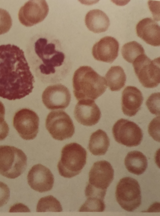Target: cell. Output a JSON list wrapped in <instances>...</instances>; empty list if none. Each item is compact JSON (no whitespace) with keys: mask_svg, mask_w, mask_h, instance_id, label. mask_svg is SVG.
<instances>
[{"mask_svg":"<svg viewBox=\"0 0 160 216\" xmlns=\"http://www.w3.org/2000/svg\"><path fill=\"white\" fill-rule=\"evenodd\" d=\"M123 58L128 62L132 63L139 56L145 54L144 50L142 46L135 41L125 44L121 49Z\"/></svg>","mask_w":160,"mask_h":216,"instance_id":"obj_23","label":"cell"},{"mask_svg":"<svg viewBox=\"0 0 160 216\" xmlns=\"http://www.w3.org/2000/svg\"><path fill=\"white\" fill-rule=\"evenodd\" d=\"M8 125L5 120L4 117H0V141L4 140L9 132Z\"/></svg>","mask_w":160,"mask_h":216,"instance_id":"obj_30","label":"cell"},{"mask_svg":"<svg viewBox=\"0 0 160 216\" xmlns=\"http://www.w3.org/2000/svg\"><path fill=\"white\" fill-rule=\"evenodd\" d=\"M160 117L154 118L150 123L148 127L149 135L155 140L159 142Z\"/></svg>","mask_w":160,"mask_h":216,"instance_id":"obj_28","label":"cell"},{"mask_svg":"<svg viewBox=\"0 0 160 216\" xmlns=\"http://www.w3.org/2000/svg\"><path fill=\"white\" fill-rule=\"evenodd\" d=\"M85 22L88 29L95 33L106 31L110 24L109 19L107 15L98 9L89 11L86 15Z\"/></svg>","mask_w":160,"mask_h":216,"instance_id":"obj_19","label":"cell"},{"mask_svg":"<svg viewBox=\"0 0 160 216\" xmlns=\"http://www.w3.org/2000/svg\"><path fill=\"white\" fill-rule=\"evenodd\" d=\"M115 194L119 205L127 211L132 212L141 204L140 185L133 178L125 177L121 179L116 186Z\"/></svg>","mask_w":160,"mask_h":216,"instance_id":"obj_6","label":"cell"},{"mask_svg":"<svg viewBox=\"0 0 160 216\" xmlns=\"http://www.w3.org/2000/svg\"><path fill=\"white\" fill-rule=\"evenodd\" d=\"M114 170L111 164L106 160L94 163L89 173L88 184L95 189L107 191L114 178Z\"/></svg>","mask_w":160,"mask_h":216,"instance_id":"obj_13","label":"cell"},{"mask_svg":"<svg viewBox=\"0 0 160 216\" xmlns=\"http://www.w3.org/2000/svg\"><path fill=\"white\" fill-rule=\"evenodd\" d=\"M62 210L59 201L52 195L41 198L38 203L37 212H61Z\"/></svg>","mask_w":160,"mask_h":216,"instance_id":"obj_24","label":"cell"},{"mask_svg":"<svg viewBox=\"0 0 160 216\" xmlns=\"http://www.w3.org/2000/svg\"><path fill=\"white\" fill-rule=\"evenodd\" d=\"M48 12V6L45 0H29L20 9L18 19L23 25L31 27L42 21Z\"/></svg>","mask_w":160,"mask_h":216,"instance_id":"obj_11","label":"cell"},{"mask_svg":"<svg viewBox=\"0 0 160 216\" xmlns=\"http://www.w3.org/2000/svg\"><path fill=\"white\" fill-rule=\"evenodd\" d=\"M27 180L30 187L40 193L50 190L54 182L53 175L50 170L41 164L32 167L28 172Z\"/></svg>","mask_w":160,"mask_h":216,"instance_id":"obj_14","label":"cell"},{"mask_svg":"<svg viewBox=\"0 0 160 216\" xmlns=\"http://www.w3.org/2000/svg\"><path fill=\"white\" fill-rule=\"evenodd\" d=\"M73 93L78 101L94 100L106 91L104 78L88 66H80L75 71L72 78Z\"/></svg>","mask_w":160,"mask_h":216,"instance_id":"obj_2","label":"cell"},{"mask_svg":"<svg viewBox=\"0 0 160 216\" xmlns=\"http://www.w3.org/2000/svg\"><path fill=\"white\" fill-rule=\"evenodd\" d=\"M107 85L112 91H120L125 85L126 76L123 69L119 66H112L105 75Z\"/></svg>","mask_w":160,"mask_h":216,"instance_id":"obj_22","label":"cell"},{"mask_svg":"<svg viewBox=\"0 0 160 216\" xmlns=\"http://www.w3.org/2000/svg\"><path fill=\"white\" fill-rule=\"evenodd\" d=\"M112 133L116 141L127 147L137 146L142 139V132L140 127L134 122L122 118L114 124Z\"/></svg>","mask_w":160,"mask_h":216,"instance_id":"obj_9","label":"cell"},{"mask_svg":"<svg viewBox=\"0 0 160 216\" xmlns=\"http://www.w3.org/2000/svg\"><path fill=\"white\" fill-rule=\"evenodd\" d=\"M137 36L146 43L153 46L160 45V26L151 18L140 21L136 26Z\"/></svg>","mask_w":160,"mask_h":216,"instance_id":"obj_18","label":"cell"},{"mask_svg":"<svg viewBox=\"0 0 160 216\" xmlns=\"http://www.w3.org/2000/svg\"><path fill=\"white\" fill-rule=\"evenodd\" d=\"M109 145V139L106 133L101 129H98L91 135L88 149L93 155H102L106 154Z\"/></svg>","mask_w":160,"mask_h":216,"instance_id":"obj_21","label":"cell"},{"mask_svg":"<svg viewBox=\"0 0 160 216\" xmlns=\"http://www.w3.org/2000/svg\"><path fill=\"white\" fill-rule=\"evenodd\" d=\"M146 104L151 113L159 116L160 92L152 94L146 101Z\"/></svg>","mask_w":160,"mask_h":216,"instance_id":"obj_26","label":"cell"},{"mask_svg":"<svg viewBox=\"0 0 160 216\" xmlns=\"http://www.w3.org/2000/svg\"><path fill=\"white\" fill-rule=\"evenodd\" d=\"M74 113L77 121L86 126L97 124L101 116L98 107L94 100L90 99L79 101L75 107Z\"/></svg>","mask_w":160,"mask_h":216,"instance_id":"obj_15","label":"cell"},{"mask_svg":"<svg viewBox=\"0 0 160 216\" xmlns=\"http://www.w3.org/2000/svg\"><path fill=\"white\" fill-rule=\"evenodd\" d=\"M10 191L8 185L0 181V207L6 204L9 199Z\"/></svg>","mask_w":160,"mask_h":216,"instance_id":"obj_29","label":"cell"},{"mask_svg":"<svg viewBox=\"0 0 160 216\" xmlns=\"http://www.w3.org/2000/svg\"><path fill=\"white\" fill-rule=\"evenodd\" d=\"M27 166V157L21 149L9 145H0V174L14 179L22 174Z\"/></svg>","mask_w":160,"mask_h":216,"instance_id":"obj_5","label":"cell"},{"mask_svg":"<svg viewBox=\"0 0 160 216\" xmlns=\"http://www.w3.org/2000/svg\"><path fill=\"white\" fill-rule=\"evenodd\" d=\"M87 197V199L80 207L79 212H102L105 210L104 199L96 196Z\"/></svg>","mask_w":160,"mask_h":216,"instance_id":"obj_25","label":"cell"},{"mask_svg":"<svg viewBox=\"0 0 160 216\" xmlns=\"http://www.w3.org/2000/svg\"><path fill=\"white\" fill-rule=\"evenodd\" d=\"M143 97L140 91L132 86L126 87L122 92V109L123 114L131 117L136 115L140 109Z\"/></svg>","mask_w":160,"mask_h":216,"instance_id":"obj_17","label":"cell"},{"mask_svg":"<svg viewBox=\"0 0 160 216\" xmlns=\"http://www.w3.org/2000/svg\"><path fill=\"white\" fill-rule=\"evenodd\" d=\"M12 24V19L8 12L0 8V35L8 32Z\"/></svg>","mask_w":160,"mask_h":216,"instance_id":"obj_27","label":"cell"},{"mask_svg":"<svg viewBox=\"0 0 160 216\" xmlns=\"http://www.w3.org/2000/svg\"><path fill=\"white\" fill-rule=\"evenodd\" d=\"M139 82L147 88L157 87L160 83V58L151 60L145 54L138 56L132 63Z\"/></svg>","mask_w":160,"mask_h":216,"instance_id":"obj_7","label":"cell"},{"mask_svg":"<svg viewBox=\"0 0 160 216\" xmlns=\"http://www.w3.org/2000/svg\"><path fill=\"white\" fill-rule=\"evenodd\" d=\"M87 152L76 143L65 145L62 148L57 167L59 174L70 178L78 174L86 163Z\"/></svg>","mask_w":160,"mask_h":216,"instance_id":"obj_3","label":"cell"},{"mask_svg":"<svg viewBox=\"0 0 160 216\" xmlns=\"http://www.w3.org/2000/svg\"><path fill=\"white\" fill-rule=\"evenodd\" d=\"M119 43L114 37L107 36L93 46L92 54L96 60L111 63L118 56Z\"/></svg>","mask_w":160,"mask_h":216,"instance_id":"obj_16","label":"cell"},{"mask_svg":"<svg viewBox=\"0 0 160 216\" xmlns=\"http://www.w3.org/2000/svg\"><path fill=\"white\" fill-rule=\"evenodd\" d=\"M34 51L40 60L38 66L40 73L44 76H53L56 68L61 66L64 61V53L56 50L55 44L48 43L45 38H40L34 44Z\"/></svg>","mask_w":160,"mask_h":216,"instance_id":"obj_4","label":"cell"},{"mask_svg":"<svg viewBox=\"0 0 160 216\" xmlns=\"http://www.w3.org/2000/svg\"><path fill=\"white\" fill-rule=\"evenodd\" d=\"M34 77L23 50L17 46H0V97L9 100L32 92Z\"/></svg>","mask_w":160,"mask_h":216,"instance_id":"obj_1","label":"cell"},{"mask_svg":"<svg viewBox=\"0 0 160 216\" xmlns=\"http://www.w3.org/2000/svg\"><path fill=\"white\" fill-rule=\"evenodd\" d=\"M71 95L68 89L61 84L48 86L43 91L42 100L48 109H64L69 106Z\"/></svg>","mask_w":160,"mask_h":216,"instance_id":"obj_12","label":"cell"},{"mask_svg":"<svg viewBox=\"0 0 160 216\" xmlns=\"http://www.w3.org/2000/svg\"><path fill=\"white\" fill-rule=\"evenodd\" d=\"M39 120L38 116L34 111L23 108L15 113L13 125L22 138L32 140L36 137L38 133Z\"/></svg>","mask_w":160,"mask_h":216,"instance_id":"obj_10","label":"cell"},{"mask_svg":"<svg viewBox=\"0 0 160 216\" xmlns=\"http://www.w3.org/2000/svg\"><path fill=\"white\" fill-rule=\"evenodd\" d=\"M45 126L52 137L58 140L71 138L75 132V127L72 119L62 110L50 112L46 118Z\"/></svg>","mask_w":160,"mask_h":216,"instance_id":"obj_8","label":"cell"},{"mask_svg":"<svg viewBox=\"0 0 160 216\" xmlns=\"http://www.w3.org/2000/svg\"><path fill=\"white\" fill-rule=\"evenodd\" d=\"M124 164L129 172L137 175L143 173L148 166L146 156L141 152L136 150L128 153L125 159Z\"/></svg>","mask_w":160,"mask_h":216,"instance_id":"obj_20","label":"cell"}]
</instances>
